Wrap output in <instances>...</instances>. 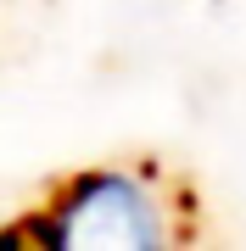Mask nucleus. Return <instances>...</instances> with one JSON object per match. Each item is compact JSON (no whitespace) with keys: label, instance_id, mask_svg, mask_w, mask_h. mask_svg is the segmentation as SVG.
Returning <instances> with one entry per match:
<instances>
[{"label":"nucleus","instance_id":"obj_1","mask_svg":"<svg viewBox=\"0 0 246 251\" xmlns=\"http://www.w3.org/2000/svg\"><path fill=\"white\" fill-rule=\"evenodd\" d=\"M173 224V201L157 184V168H90L51 190V201L28 206L17 224L0 229L6 246H45V251H163L185 240Z\"/></svg>","mask_w":246,"mask_h":251}]
</instances>
